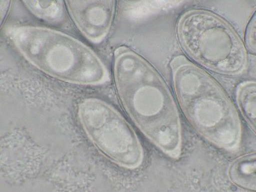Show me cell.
<instances>
[{
    "label": "cell",
    "instance_id": "6da1fadb",
    "mask_svg": "<svg viewBox=\"0 0 256 192\" xmlns=\"http://www.w3.org/2000/svg\"><path fill=\"white\" fill-rule=\"evenodd\" d=\"M114 75L118 97L130 119L164 153L178 159L182 121L172 94L157 70L122 46L114 52Z\"/></svg>",
    "mask_w": 256,
    "mask_h": 192
},
{
    "label": "cell",
    "instance_id": "7a4b0ae2",
    "mask_svg": "<svg viewBox=\"0 0 256 192\" xmlns=\"http://www.w3.org/2000/svg\"><path fill=\"white\" fill-rule=\"evenodd\" d=\"M180 108L192 128L218 147L238 150L242 128L236 109L217 81L182 55L170 63Z\"/></svg>",
    "mask_w": 256,
    "mask_h": 192
},
{
    "label": "cell",
    "instance_id": "3957f363",
    "mask_svg": "<svg viewBox=\"0 0 256 192\" xmlns=\"http://www.w3.org/2000/svg\"><path fill=\"white\" fill-rule=\"evenodd\" d=\"M10 40L34 67L64 82L97 85L109 79L98 55L79 40L50 28L18 26L8 31Z\"/></svg>",
    "mask_w": 256,
    "mask_h": 192
},
{
    "label": "cell",
    "instance_id": "277c9868",
    "mask_svg": "<svg viewBox=\"0 0 256 192\" xmlns=\"http://www.w3.org/2000/svg\"><path fill=\"white\" fill-rule=\"evenodd\" d=\"M176 33L184 53L204 67L228 77L246 71V48L233 27L218 14L188 10L178 18Z\"/></svg>",
    "mask_w": 256,
    "mask_h": 192
},
{
    "label": "cell",
    "instance_id": "5b68a950",
    "mask_svg": "<svg viewBox=\"0 0 256 192\" xmlns=\"http://www.w3.org/2000/svg\"><path fill=\"white\" fill-rule=\"evenodd\" d=\"M78 110L84 133L104 155L128 169L142 165L144 150L138 136L112 106L101 99L89 98L79 104Z\"/></svg>",
    "mask_w": 256,
    "mask_h": 192
},
{
    "label": "cell",
    "instance_id": "8992f818",
    "mask_svg": "<svg viewBox=\"0 0 256 192\" xmlns=\"http://www.w3.org/2000/svg\"><path fill=\"white\" fill-rule=\"evenodd\" d=\"M65 2L73 22L84 36L94 43L102 42L111 29L116 1L71 0Z\"/></svg>",
    "mask_w": 256,
    "mask_h": 192
},
{
    "label": "cell",
    "instance_id": "52a82bcc",
    "mask_svg": "<svg viewBox=\"0 0 256 192\" xmlns=\"http://www.w3.org/2000/svg\"><path fill=\"white\" fill-rule=\"evenodd\" d=\"M230 182L239 188L256 190V154L250 153L239 157L230 164L228 172Z\"/></svg>",
    "mask_w": 256,
    "mask_h": 192
},
{
    "label": "cell",
    "instance_id": "ba28073f",
    "mask_svg": "<svg viewBox=\"0 0 256 192\" xmlns=\"http://www.w3.org/2000/svg\"><path fill=\"white\" fill-rule=\"evenodd\" d=\"M254 81L240 83L236 90V100L240 113L246 121L256 133V86Z\"/></svg>",
    "mask_w": 256,
    "mask_h": 192
},
{
    "label": "cell",
    "instance_id": "9c48e42d",
    "mask_svg": "<svg viewBox=\"0 0 256 192\" xmlns=\"http://www.w3.org/2000/svg\"><path fill=\"white\" fill-rule=\"evenodd\" d=\"M23 2L36 17L52 23L62 21L64 11L61 1H24Z\"/></svg>",
    "mask_w": 256,
    "mask_h": 192
},
{
    "label": "cell",
    "instance_id": "30bf717a",
    "mask_svg": "<svg viewBox=\"0 0 256 192\" xmlns=\"http://www.w3.org/2000/svg\"><path fill=\"white\" fill-rule=\"evenodd\" d=\"M246 45L249 52L252 54L256 53V13H254L252 19L248 23L246 32Z\"/></svg>",
    "mask_w": 256,
    "mask_h": 192
}]
</instances>
